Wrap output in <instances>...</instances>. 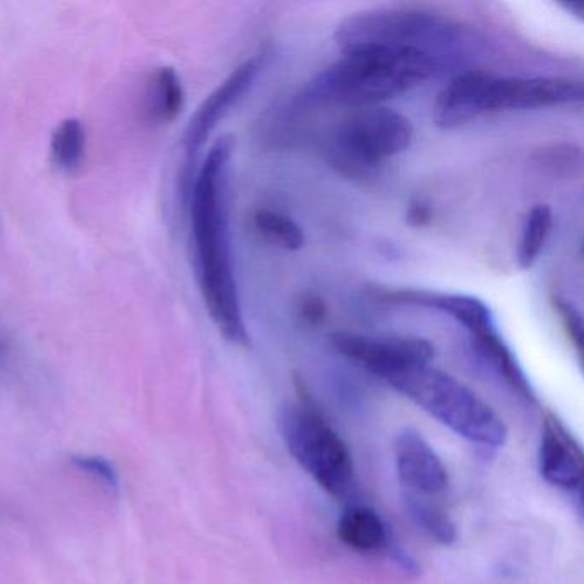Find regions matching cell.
<instances>
[{
	"label": "cell",
	"instance_id": "cell-1",
	"mask_svg": "<svg viewBox=\"0 0 584 584\" xmlns=\"http://www.w3.org/2000/svg\"><path fill=\"white\" fill-rule=\"evenodd\" d=\"M232 151L230 136H223L211 146L194 175L187 199L204 304L221 336L233 345L245 346L251 340L240 307L228 220L227 177Z\"/></svg>",
	"mask_w": 584,
	"mask_h": 584
},
{
	"label": "cell",
	"instance_id": "cell-2",
	"mask_svg": "<svg viewBox=\"0 0 584 584\" xmlns=\"http://www.w3.org/2000/svg\"><path fill=\"white\" fill-rule=\"evenodd\" d=\"M437 71L441 66L436 60L413 48H345L338 62L310 79L302 102L312 107H376L424 84Z\"/></svg>",
	"mask_w": 584,
	"mask_h": 584
},
{
	"label": "cell",
	"instance_id": "cell-3",
	"mask_svg": "<svg viewBox=\"0 0 584 584\" xmlns=\"http://www.w3.org/2000/svg\"><path fill=\"white\" fill-rule=\"evenodd\" d=\"M583 83L569 78H497L463 72L437 96L434 122L442 129L465 126L480 115L535 110L583 102Z\"/></svg>",
	"mask_w": 584,
	"mask_h": 584
},
{
	"label": "cell",
	"instance_id": "cell-4",
	"mask_svg": "<svg viewBox=\"0 0 584 584\" xmlns=\"http://www.w3.org/2000/svg\"><path fill=\"white\" fill-rule=\"evenodd\" d=\"M391 388L405 394L441 424L475 444L502 447L507 427L485 401L442 370L413 365L386 377Z\"/></svg>",
	"mask_w": 584,
	"mask_h": 584
},
{
	"label": "cell",
	"instance_id": "cell-5",
	"mask_svg": "<svg viewBox=\"0 0 584 584\" xmlns=\"http://www.w3.org/2000/svg\"><path fill=\"white\" fill-rule=\"evenodd\" d=\"M336 40L341 48L379 47L413 48L430 55L446 67L465 42L458 24L427 12L410 9H374L346 18L338 26Z\"/></svg>",
	"mask_w": 584,
	"mask_h": 584
},
{
	"label": "cell",
	"instance_id": "cell-6",
	"mask_svg": "<svg viewBox=\"0 0 584 584\" xmlns=\"http://www.w3.org/2000/svg\"><path fill=\"white\" fill-rule=\"evenodd\" d=\"M412 141V122L400 112L381 105L355 108L329 134L326 155L346 177L365 179Z\"/></svg>",
	"mask_w": 584,
	"mask_h": 584
},
{
	"label": "cell",
	"instance_id": "cell-7",
	"mask_svg": "<svg viewBox=\"0 0 584 584\" xmlns=\"http://www.w3.org/2000/svg\"><path fill=\"white\" fill-rule=\"evenodd\" d=\"M276 422L288 453L322 490L334 497L350 492L355 477L352 454L316 410L288 403L281 406Z\"/></svg>",
	"mask_w": 584,
	"mask_h": 584
},
{
	"label": "cell",
	"instance_id": "cell-8",
	"mask_svg": "<svg viewBox=\"0 0 584 584\" xmlns=\"http://www.w3.org/2000/svg\"><path fill=\"white\" fill-rule=\"evenodd\" d=\"M261 57H252L244 64H240L235 71L228 76L223 83L216 88L211 95L204 100L196 114L192 115L189 124L185 127L182 136V149H184V184L182 192L189 196L191 191L194 172L192 167L196 163L199 151L203 149L204 143L208 141L211 132L218 126L225 115L232 110L233 105L239 102L240 98L251 90L252 84L256 81L261 72Z\"/></svg>",
	"mask_w": 584,
	"mask_h": 584
},
{
	"label": "cell",
	"instance_id": "cell-9",
	"mask_svg": "<svg viewBox=\"0 0 584 584\" xmlns=\"http://www.w3.org/2000/svg\"><path fill=\"white\" fill-rule=\"evenodd\" d=\"M329 341L336 352L382 381L406 367L430 364L436 355L432 343L422 338H376L340 331L331 334Z\"/></svg>",
	"mask_w": 584,
	"mask_h": 584
},
{
	"label": "cell",
	"instance_id": "cell-10",
	"mask_svg": "<svg viewBox=\"0 0 584 584\" xmlns=\"http://www.w3.org/2000/svg\"><path fill=\"white\" fill-rule=\"evenodd\" d=\"M372 295L382 304L410 305V307L439 310L442 314H447L453 317L454 321L459 322L468 331L470 338H482L497 331L494 314L489 305L471 295L413 290V288H401V290L374 288Z\"/></svg>",
	"mask_w": 584,
	"mask_h": 584
},
{
	"label": "cell",
	"instance_id": "cell-11",
	"mask_svg": "<svg viewBox=\"0 0 584 584\" xmlns=\"http://www.w3.org/2000/svg\"><path fill=\"white\" fill-rule=\"evenodd\" d=\"M396 470L408 494L437 495L449 485L446 468L417 430L406 429L394 441Z\"/></svg>",
	"mask_w": 584,
	"mask_h": 584
},
{
	"label": "cell",
	"instance_id": "cell-12",
	"mask_svg": "<svg viewBox=\"0 0 584 584\" xmlns=\"http://www.w3.org/2000/svg\"><path fill=\"white\" fill-rule=\"evenodd\" d=\"M583 461V451L566 425L554 415H547L538 454L542 477L559 489L581 490Z\"/></svg>",
	"mask_w": 584,
	"mask_h": 584
},
{
	"label": "cell",
	"instance_id": "cell-13",
	"mask_svg": "<svg viewBox=\"0 0 584 584\" xmlns=\"http://www.w3.org/2000/svg\"><path fill=\"white\" fill-rule=\"evenodd\" d=\"M185 103L182 79L173 67L156 69L144 91V114L149 122L168 124L179 117Z\"/></svg>",
	"mask_w": 584,
	"mask_h": 584
},
{
	"label": "cell",
	"instance_id": "cell-14",
	"mask_svg": "<svg viewBox=\"0 0 584 584\" xmlns=\"http://www.w3.org/2000/svg\"><path fill=\"white\" fill-rule=\"evenodd\" d=\"M338 537L350 549L360 552H377L388 545V530L381 516L369 507L355 506L346 509L338 523Z\"/></svg>",
	"mask_w": 584,
	"mask_h": 584
},
{
	"label": "cell",
	"instance_id": "cell-15",
	"mask_svg": "<svg viewBox=\"0 0 584 584\" xmlns=\"http://www.w3.org/2000/svg\"><path fill=\"white\" fill-rule=\"evenodd\" d=\"M473 352L482 358L485 364L504 377L507 384H511L519 394H523L528 400H533V389L526 379L525 372L519 367L518 360L514 357L509 346L504 343L499 331L487 334L482 338H470Z\"/></svg>",
	"mask_w": 584,
	"mask_h": 584
},
{
	"label": "cell",
	"instance_id": "cell-16",
	"mask_svg": "<svg viewBox=\"0 0 584 584\" xmlns=\"http://www.w3.org/2000/svg\"><path fill=\"white\" fill-rule=\"evenodd\" d=\"M552 228H554V211L549 204H537L526 213L521 240H519V268H533L538 257L542 256Z\"/></svg>",
	"mask_w": 584,
	"mask_h": 584
},
{
	"label": "cell",
	"instance_id": "cell-17",
	"mask_svg": "<svg viewBox=\"0 0 584 584\" xmlns=\"http://www.w3.org/2000/svg\"><path fill=\"white\" fill-rule=\"evenodd\" d=\"M86 151V129L76 117L62 120L50 139V156L55 167L72 172L81 165Z\"/></svg>",
	"mask_w": 584,
	"mask_h": 584
},
{
	"label": "cell",
	"instance_id": "cell-18",
	"mask_svg": "<svg viewBox=\"0 0 584 584\" xmlns=\"http://www.w3.org/2000/svg\"><path fill=\"white\" fill-rule=\"evenodd\" d=\"M405 499L408 513L427 535L442 545H451V543L456 542V538H458L456 526L447 516L446 511H442L441 507L427 501L422 495L406 492Z\"/></svg>",
	"mask_w": 584,
	"mask_h": 584
},
{
	"label": "cell",
	"instance_id": "cell-19",
	"mask_svg": "<svg viewBox=\"0 0 584 584\" xmlns=\"http://www.w3.org/2000/svg\"><path fill=\"white\" fill-rule=\"evenodd\" d=\"M254 223L264 239H268L269 242H273L285 251H298L304 247V230L288 216L269 211V209H261L254 218Z\"/></svg>",
	"mask_w": 584,
	"mask_h": 584
},
{
	"label": "cell",
	"instance_id": "cell-20",
	"mask_svg": "<svg viewBox=\"0 0 584 584\" xmlns=\"http://www.w3.org/2000/svg\"><path fill=\"white\" fill-rule=\"evenodd\" d=\"M74 465L78 466L79 470L86 471L91 477H95L108 490L112 492L119 490V477L115 473L114 466L110 465L107 459L81 456V458H74Z\"/></svg>",
	"mask_w": 584,
	"mask_h": 584
},
{
	"label": "cell",
	"instance_id": "cell-21",
	"mask_svg": "<svg viewBox=\"0 0 584 584\" xmlns=\"http://www.w3.org/2000/svg\"><path fill=\"white\" fill-rule=\"evenodd\" d=\"M552 304H554L555 310L559 312L569 338L573 341L574 346L578 348V352L581 353V350H583V319H581L579 310L569 300L562 297H554Z\"/></svg>",
	"mask_w": 584,
	"mask_h": 584
},
{
	"label": "cell",
	"instance_id": "cell-22",
	"mask_svg": "<svg viewBox=\"0 0 584 584\" xmlns=\"http://www.w3.org/2000/svg\"><path fill=\"white\" fill-rule=\"evenodd\" d=\"M302 317L309 324H319V322L326 319V304L322 298L316 297V295H309L302 302Z\"/></svg>",
	"mask_w": 584,
	"mask_h": 584
},
{
	"label": "cell",
	"instance_id": "cell-23",
	"mask_svg": "<svg viewBox=\"0 0 584 584\" xmlns=\"http://www.w3.org/2000/svg\"><path fill=\"white\" fill-rule=\"evenodd\" d=\"M430 220H432V211H430L429 206L424 203H413L410 208H408V213H406V221L413 225V227H425L429 225Z\"/></svg>",
	"mask_w": 584,
	"mask_h": 584
}]
</instances>
